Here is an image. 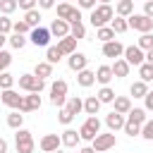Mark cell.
I'll list each match as a JSON object with an SVG mask.
<instances>
[{"label": "cell", "instance_id": "19", "mask_svg": "<svg viewBox=\"0 0 153 153\" xmlns=\"http://www.w3.org/2000/svg\"><path fill=\"white\" fill-rule=\"evenodd\" d=\"M112 76H115V74H112V67H110V65H100V67L96 69V81H100L103 86H108Z\"/></svg>", "mask_w": 153, "mask_h": 153}, {"label": "cell", "instance_id": "44", "mask_svg": "<svg viewBox=\"0 0 153 153\" xmlns=\"http://www.w3.org/2000/svg\"><path fill=\"white\" fill-rule=\"evenodd\" d=\"M141 136H143L146 141H153V120H148V122L141 127Z\"/></svg>", "mask_w": 153, "mask_h": 153}, {"label": "cell", "instance_id": "8", "mask_svg": "<svg viewBox=\"0 0 153 153\" xmlns=\"http://www.w3.org/2000/svg\"><path fill=\"white\" fill-rule=\"evenodd\" d=\"M124 60H127L129 65L141 67V65H143V60H146V55H143V50H141L139 45H127V48H124Z\"/></svg>", "mask_w": 153, "mask_h": 153}, {"label": "cell", "instance_id": "7", "mask_svg": "<svg viewBox=\"0 0 153 153\" xmlns=\"http://www.w3.org/2000/svg\"><path fill=\"white\" fill-rule=\"evenodd\" d=\"M115 143H117V139H115L112 131H110V134H98V136L91 141V146H93L96 153H105V151H110Z\"/></svg>", "mask_w": 153, "mask_h": 153}, {"label": "cell", "instance_id": "38", "mask_svg": "<svg viewBox=\"0 0 153 153\" xmlns=\"http://www.w3.org/2000/svg\"><path fill=\"white\" fill-rule=\"evenodd\" d=\"M17 7H19V2H17V0H0V12H2L5 17H7V14H12Z\"/></svg>", "mask_w": 153, "mask_h": 153}, {"label": "cell", "instance_id": "51", "mask_svg": "<svg viewBox=\"0 0 153 153\" xmlns=\"http://www.w3.org/2000/svg\"><path fill=\"white\" fill-rule=\"evenodd\" d=\"M143 14L153 19V0H148V2H143Z\"/></svg>", "mask_w": 153, "mask_h": 153}, {"label": "cell", "instance_id": "24", "mask_svg": "<svg viewBox=\"0 0 153 153\" xmlns=\"http://www.w3.org/2000/svg\"><path fill=\"white\" fill-rule=\"evenodd\" d=\"M65 110H69L72 115H79V112L84 110V100H81L79 96H69L67 103H65Z\"/></svg>", "mask_w": 153, "mask_h": 153}, {"label": "cell", "instance_id": "3", "mask_svg": "<svg viewBox=\"0 0 153 153\" xmlns=\"http://www.w3.org/2000/svg\"><path fill=\"white\" fill-rule=\"evenodd\" d=\"M50 103L57 108H62L67 103V81L65 79H57L50 84Z\"/></svg>", "mask_w": 153, "mask_h": 153}, {"label": "cell", "instance_id": "27", "mask_svg": "<svg viewBox=\"0 0 153 153\" xmlns=\"http://www.w3.org/2000/svg\"><path fill=\"white\" fill-rule=\"evenodd\" d=\"M96 38L100 43H110V41H115V31L110 26H100V29H96Z\"/></svg>", "mask_w": 153, "mask_h": 153}, {"label": "cell", "instance_id": "17", "mask_svg": "<svg viewBox=\"0 0 153 153\" xmlns=\"http://www.w3.org/2000/svg\"><path fill=\"white\" fill-rule=\"evenodd\" d=\"M127 122L143 127V124L148 122V117H146V110H143V108H131V110H129V115H127Z\"/></svg>", "mask_w": 153, "mask_h": 153}, {"label": "cell", "instance_id": "50", "mask_svg": "<svg viewBox=\"0 0 153 153\" xmlns=\"http://www.w3.org/2000/svg\"><path fill=\"white\" fill-rule=\"evenodd\" d=\"M81 10H96V0H76Z\"/></svg>", "mask_w": 153, "mask_h": 153}, {"label": "cell", "instance_id": "11", "mask_svg": "<svg viewBox=\"0 0 153 153\" xmlns=\"http://www.w3.org/2000/svg\"><path fill=\"white\" fill-rule=\"evenodd\" d=\"M50 29H43V26H36V29H31V33H29V38H31V43L33 45H48V41H50Z\"/></svg>", "mask_w": 153, "mask_h": 153}, {"label": "cell", "instance_id": "31", "mask_svg": "<svg viewBox=\"0 0 153 153\" xmlns=\"http://www.w3.org/2000/svg\"><path fill=\"white\" fill-rule=\"evenodd\" d=\"M69 36L72 38H86V26L81 24V22H74V24H69Z\"/></svg>", "mask_w": 153, "mask_h": 153}, {"label": "cell", "instance_id": "59", "mask_svg": "<svg viewBox=\"0 0 153 153\" xmlns=\"http://www.w3.org/2000/svg\"><path fill=\"white\" fill-rule=\"evenodd\" d=\"M55 153H65V151H55Z\"/></svg>", "mask_w": 153, "mask_h": 153}, {"label": "cell", "instance_id": "46", "mask_svg": "<svg viewBox=\"0 0 153 153\" xmlns=\"http://www.w3.org/2000/svg\"><path fill=\"white\" fill-rule=\"evenodd\" d=\"M10 62H12V55L7 50H0V72H5L10 67Z\"/></svg>", "mask_w": 153, "mask_h": 153}, {"label": "cell", "instance_id": "2", "mask_svg": "<svg viewBox=\"0 0 153 153\" xmlns=\"http://www.w3.org/2000/svg\"><path fill=\"white\" fill-rule=\"evenodd\" d=\"M19 88H24L26 93H41L45 88V79H38L36 74H22L19 76Z\"/></svg>", "mask_w": 153, "mask_h": 153}, {"label": "cell", "instance_id": "54", "mask_svg": "<svg viewBox=\"0 0 153 153\" xmlns=\"http://www.w3.org/2000/svg\"><path fill=\"white\" fill-rule=\"evenodd\" d=\"M0 153H7V141L0 136Z\"/></svg>", "mask_w": 153, "mask_h": 153}, {"label": "cell", "instance_id": "39", "mask_svg": "<svg viewBox=\"0 0 153 153\" xmlns=\"http://www.w3.org/2000/svg\"><path fill=\"white\" fill-rule=\"evenodd\" d=\"M12 31H14V33H22V36H26V33H31V26H29L24 19H19V22H14V24H12Z\"/></svg>", "mask_w": 153, "mask_h": 153}, {"label": "cell", "instance_id": "4", "mask_svg": "<svg viewBox=\"0 0 153 153\" xmlns=\"http://www.w3.org/2000/svg\"><path fill=\"white\" fill-rule=\"evenodd\" d=\"M14 146H17V153H33V136L29 129H17L14 134Z\"/></svg>", "mask_w": 153, "mask_h": 153}, {"label": "cell", "instance_id": "21", "mask_svg": "<svg viewBox=\"0 0 153 153\" xmlns=\"http://www.w3.org/2000/svg\"><path fill=\"white\" fill-rule=\"evenodd\" d=\"M115 12H117V17L129 19V17L134 14V2H131V0H120V2H117V7H115Z\"/></svg>", "mask_w": 153, "mask_h": 153}, {"label": "cell", "instance_id": "52", "mask_svg": "<svg viewBox=\"0 0 153 153\" xmlns=\"http://www.w3.org/2000/svg\"><path fill=\"white\" fill-rule=\"evenodd\" d=\"M143 100H146V108H143V110H151V112H153V91H148Z\"/></svg>", "mask_w": 153, "mask_h": 153}, {"label": "cell", "instance_id": "29", "mask_svg": "<svg viewBox=\"0 0 153 153\" xmlns=\"http://www.w3.org/2000/svg\"><path fill=\"white\" fill-rule=\"evenodd\" d=\"M33 74H36L38 79H45V76L53 74V65H50V62H38V65L33 67Z\"/></svg>", "mask_w": 153, "mask_h": 153}, {"label": "cell", "instance_id": "58", "mask_svg": "<svg viewBox=\"0 0 153 153\" xmlns=\"http://www.w3.org/2000/svg\"><path fill=\"white\" fill-rule=\"evenodd\" d=\"M100 5H110V0H100Z\"/></svg>", "mask_w": 153, "mask_h": 153}, {"label": "cell", "instance_id": "20", "mask_svg": "<svg viewBox=\"0 0 153 153\" xmlns=\"http://www.w3.org/2000/svg\"><path fill=\"white\" fill-rule=\"evenodd\" d=\"M79 141H81V136H79V131H76V129H65V131H62V146L74 148Z\"/></svg>", "mask_w": 153, "mask_h": 153}, {"label": "cell", "instance_id": "60", "mask_svg": "<svg viewBox=\"0 0 153 153\" xmlns=\"http://www.w3.org/2000/svg\"><path fill=\"white\" fill-rule=\"evenodd\" d=\"M62 2H69V0H62Z\"/></svg>", "mask_w": 153, "mask_h": 153}, {"label": "cell", "instance_id": "5", "mask_svg": "<svg viewBox=\"0 0 153 153\" xmlns=\"http://www.w3.org/2000/svg\"><path fill=\"white\" fill-rule=\"evenodd\" d=\"M57 19L74 24V22H81V12H79V7H72L69 2H60L57 5Z\"/></svg>", "mask_w": 153, "mask_h": 153}, {"label": "cell", "instance_id": "48", "mask_svg": "<svg viewBox=\"0 0 153 153\" xmlns=\"http://www.w3.org/2000/svg\"><path fill=\"white\" fill-rule=\"evenodd\" d=\"M57 120H60V124H69V122L74 120V115H72L69 110H65V108H62V110H60V115H57Z\"/></svg>", "mask_w": 153, "mask_h": 153}, {"label": "cell", "instance_id": "43", "mask_svg": "<svg viewBox=\"0 0 153 153\" xmlns=\"http://www.w3.org/2000/svg\"><path fill=\"white\" fill-rule=\"evenodd\" d=\"M124 134H127V136H131V139H134V136H141V127H139V124L127 122V124H124Z\"/></svg>", "mask_w": 153, "mask_h": 153}, {"label": "cell", "instance_id": "37", "mask_svg": "<svg viewBox=\"0 0 153 153\" xmlns=\"http://www.w3.org/2000/svg\"><path fill=\"white\" fill-rule=\"evenodd\" d=\"M14 86V76L10 72H0V91H7Z\"/></svg>", "mask_w": 153, "mask_h": 153}, {"label": "cell", "instance_id": "32", "mask_svg": "<svg viewBox=\"0 0 153 153\" xmlns=\"http://www.w3.org/2000/svg\"><path fill=\"white\" fill-rule=\"evenodd\" d=\"M96 96H98V100H100V103H115V98H117V96H115V91H112L110 86H103Z\"/></svg>", "mask_w": 153, "mask_h": 153}, {"label": "cell", "instance_id": "57", "mask_svg": "<svg viewBox=\"0 0 153 153\" xmlns=\"http://www.w3.org/2000/svg\"><path fill=\"white\" fill-rule=\"evenodd\" d=\"M5 41H7V36H5V33H0V50H2V45H5Z\"/></svg>", "mask_w": 153, "mask_h": 153}, {"label": "cell", "instance_id": "30", "mask_svg": "<svg viewBox=\"0 0 153 153\" xmlns=\"http://www.w3.org/2000/svg\"><path fill=\"white\" fill-rule=\"evenodd\" d=\"M110 29H112L115 33H124V31L129 29V22H127L124 17H115V19L110 22Z\"/></svg>", "mask_w": 153, "mask_h": 153}, {"label": "cell", "instance_id": "23", "mask_svg": "<svg viewBox=\"0 0 153 153\" xmlns=\"http://www.w3.org/2000/svg\"><path fill=\"white\" fill-rule=\"evenodd\" d=\"M76 81H79V86L88 88V86H93V81H96V72H91V69H81V72L76 74Z\"/></svg>", "mask_w": 153, "mask_h": 153}, {"label": "cell", "instance_id": "34", "mask_svg": "<svg viewBox=\"0 0 153 153\" xmlns=\"http://www.w3.org/2000/svg\"><path fill=\"white\" fill-rule=\"evenodd\" d=\"M24 22H26L31 29H36V26L41 24V12H38V10H31V12H26V14H24Z\"/></svg>", "mask_w": 153, "mask_h": 153}, {"label": "cell", "instance_id": "49", "mask_svg": "<svg viewBox=\"0 0 153 153\" xmlns=\"http://www.w3.org/2000/svg\"><path fill=\"white\" fill-rule=\"evenodd\" d=\"M19 2V7L24 10V12H31V10H36V2L38 0H17Z\"/></svg>", "mask_w": 153, "mask_h": 153}, {"label": "cell", "instance_id": "53", "mask_svg": "<svg viewBox=\"0 0 153 153\" xmlns=\"http://www.w3.org/2000/svg\"><path fill=\"white\" fill-rule=\"evenodd\" d=\"M38 7L41 10H50V7H55V0H38Z\"/></svg>", "mask_w": 153, "mask_h": 153}, {"label": "cell", "instance_id": "61", "mask_svg": "<svg viewBox=\"0 0 153 153\" xmlns=\"http://www.w3.org/2000/svg\"><path fill=\"white\" fill-rule=\"evenodd\" d=\"M146 2H148V0H146Z\"/></svg>", "mask_w": 153, "mask_h": 153}, {"label": "cell", "instance_id": "1", "mask_svg": "<svg viewBox=\"0 0 153 153\" xmlns=\"http://www.w3.org/2000/svg\"><path fill=\"white\" fill-rule=\"evenodd\" d=\"M88 19H91L93 29H100V26H108V22L115 19V12H112L110 5H98L96 10H91V17Z\"/></svg>", "mask_w": 153, "mask_h": 153}, {"label": "cell", "instance_id": "28", "mask_svg": "<svg viewBox=\"0 0 153 153\" xmlns=\"http://www.w3.org/2000/svg\"><path fill=\"white\" fill-rule=\"evenodd\" d=\"M129 93H131L134 98H146V93H148L146 81H134V84L129 86Z\"/></svg>", "mask_w": 153, "mask_h": 153}, {"label": "cell", "instance_id": "40", "mask_svg": "<svg viewBox=\"0 0 153 153\" xmlns=\"http://www.w3.org/2000/svg\"><path fill=\"white\" fill-rule=\"evenodd\" d=\"M7 41H10V45H12V48H17V50H22V48L26 45V38H24L22 33H12Z\"/></svg>", "mask_w": 153, "mask_h": 153}, {"label": "cell", "instance_id": "15", "mask_svg": "<svg viewBox=\"0 0 153 153\" xmlns=\"http://www.w3.org/2000/svg\"><path fill=\"white\" fill-rule=\"evenodd\" d=\"M38 108H41V96L38 93H29V96H24V103H22L19 112H33Z\"/></svg>", "mask_w": 153, "mask_h": 153}, {"label": "cell", "instance_id": "14", "mask_svg": "<svg viewBox=\"0 0 153 153\" xmlns=\"http://www.w3.org/2000/svg\"><path fill=\"white\" fill-rule=\"evenodd\" d=\"M105 124H108V129L115 134L117 129H124V124H127V120H124V115H120V112H110L108 117H105Z\"/></svg>", "mask_w": 153, "mask_h": 153}, {"label": "cell", "instance_id": "35", "mask_svg": "<svg viewBox=\"0 0 153 153\" xmlns=\"http://www.w3.org/2000/svg\"><path fill=\"white\" fill-rule=\"evenodd\" d=\"M60 60H62V53H60V48H57V45H50V48H48V53H45V62L55 65V62H60Z\"/></svg>", "mask_w": 153, "mask_h": 153}, {"label": "cell", "instance_id": "41", "mask_svg": "<svg viewBox=\"0 0 153 153\" xmlns=\"http://www.w3.org/2000/svg\"><path fill=\"white\" fill-rule=\"evenodd\" d=\"M141 50H151L153 48V33H141V38H139V43H136Z\"/></svg>", "mask_w": 153, "mask_h": 153}, {"label": "cell", "instance_id": "55", "mask_svg": "<svg viewBox=\"0 0 153 153\" xmlns=\"http://www.w3.org/2000/svg\"><path fill=\"white\" fill-rule=\"evenodd\" d=\"M79 153H96V151H93V146H84Z\"/></svg>", "mask_w": 153, "mask_h": 153}, {"label": "cell", "instance_id": "9", "mask_svg": "<svg viewBox=\"0 0 153 153\" xmlns=\"http://www.w3.org/2000/svg\"><path fill=\"white\" fill-rule=\"evenodd\" d=\"M0 100H2L7 108H14V110H19V108H22V103H24V96H19L17 91L7 88V91H0Z\"/></svg>", "mask_w": 153, "mask_h": 153}, {"label": "cell", "instance_id": "36", "mask_svg": "<svg viewBox=\"0 0 153 153\" xmlns=\"http://www.w3.org/2000/svg\"><path fill=\"white\" fill-rule=\"evenodd\" d=\"M7 124H10L12 129H22V124H24V115H19V112H10V115H7Z\"/></svg>", "mask_w": 153, "mask_h": 153}, {"label": "cell", "instance_id": "22", "mask_svg": "<svg viewBox=\"0 0 153 153\" xmlns=\"http://www.w3.org/2000/svg\"><path fill=\"white\" fill-rule=\"evenodd\" d=\"M129 62L124 60V57H120V60H115V65H112V74L117 76V79H122V76H127L129 74Z\"/></svg>", "mask_w": 153, "mask_h": 153}, {"label": "cell", "instance_id": "6", "mask_svg": "<svg viewBox=\"0 0 153 153\" xmlns=\"http://www.w3.org/2000/svg\"><path fill=\"white\" fill-rule=\"evenodd\" d=\"M127 22H129V29L141 31V33H151V29H153V19L146 14H131Z\"/></svg>", "mask_w": 153, "mask_h": 153}, {"label": "cell", "instance_id": "33", "mask_svg": "<svg viewBox=\"0 0 153 153\" xmlns=\"http://www.w3.org/2000/svg\"><path fill=\"white\" fill-rule=\"evenodd\" d=\"M139 76H141V81H153V65L151 62H143L141 67H139Z\"/></svg>", "mask_w": 153, "mask_h": 153}, {"label": "cell", "instance_id": "56", "mask_svg": "<svg viewBox=\"0 0 153 153\" xmlns=\"http://www.w3.org/2000/svg\"><path fill=\"white\" fill-rule=\"evenodd\" d=\"M146 62H151V65H153V48L146 53Z\"/></svg>", "mask_w": 153, "mask_h": 153}, {"label": "cell", "instance_id": "25", "mask_svg": "<svg viewBox=\"0 0 153 153\" xmlns=\"http://www.w3.org/2000/svg\"><path fill=\"white\" fill-rule=\"evenodd\" d=\"M100 100H98V96H88L86 100H84V112L86 115H98V110H100Z\"/></svg>", "mask_w": 153, "mask_h": 153}, {"label": "cell", "instance_id": "10", "mask_svg": "<svg viewBox=\"0 0 153 153\" xmlns=\"http://www.w3.org/2000/svg\"><path fill=\"white\" fill-rule=\"evenodd\" d=\"M60 146H62V136H57V134H45L41 139V151H45V153H55V151H60Z\"/></svg>", "mask_w": 153, "mask_h": 153}, {"label": "cell", "instance_id": "45", "mask_svg": "<svg viewBox=\"0 0 153 153\" xmlns=\"http://www.w3.org/2000/svg\"><path fill=\"white\" fill-rule=\"evenodd\" d=\"M12 24H14V22H12V19H7V17L2 14V17H0V33H5V36H7V33L12 31Z\"/></svg>", "mask_w": 153, "mask_h": 153}, {"label": "cell", "instance_id": "18", "mask_svg": "<svg viewBox=\"0 0 153 153\" xmlns=\"http://www.w3.org/2000/svg\"><path fill=\"white\" fill-rule=\"evenodd\" d=\"M57 48H60V53H62V55H72V53H76V38L65 36V38H60V41H57Z\"/></svg>", "mask_w": 153, "mask_h": 153}, {"label": "cell", "instance_id": "12", "mask_svg": "<svg viewBox=\"0 0 153 153\" xmlns=\"http://www.w3.org/2000/svg\"><path fill=\"white\" fill-rule=\"evenodd\" d=\"M67 65H69V69L72 72H81V69H86V65H88V57L84 55V53H72L69 55V60H67Z\"/></svg>", "mask_w": 153, "mask_h": 153}, {"label": "cell", "instance_id": "26", "mask_svg": "<svg viewBox=\"0 0 153 153\" xmlns=\"http://www.w3.org/2000/svg\"><path fill=\"white\" fill-rule=\"evenodd\" d=\"M129 110H131V100H129L127 96H117V98H115V112L129 115Z\"/></svg>", "mask_w": 153, "mask_h": 153}, {"label": "cell", "instance_id": "13", "mask_svg": "<svg viewBox=\"0 0 153 153\" xmlns=\"http://www.w3.org/2000/svg\"><path fill=\"white\" fill-rule=\"evenodd\" d=\"M103 55H105V57H115V60H120V55H124V45H122L120 41L103 43Z\"/></svg>", "mask_w": 153, "mask_h": 153}, {"label": "cell", "instance_id": "16", "mask_svg": "<svg viewBox=\"0 0 153 153\" xmlns=\"http://www.w3.org/2000/svg\"><path fill=\"white\" fill-rule=\"evenodd\" d=\"M50 33L57 36V38L69 36V22H65V19H53V24H50Z\"/></svg>", "mask_w": 153, "mask_h": 153}, {"label": "cell", "instance_id": "47", "mask_svg": "<svg viewBox=\"0 0 153 153\" xmlns=\"http://www.w3.org/2000/svg\"><path fill=\"white\" fill-rule=\"evenodd\" d=\"M84 124H86V127H91V129H93V131H96V134H98V131H100V120H98V117H96V115H88V120H86V122H84Z\"/></svg>", "mask_w": 153, "mask_h": 153}, {"label": "cell", "instance_id": "42", "mask_svg": "<svg viewBox=\"0 0 153 153\" xmlns=\"http://www.w3.org/2000/svg\"><path fill=\"white\" fill-rule=\"evenodd\" d=\"M79 136H81L84 141H93V139H96L98 134H96V131H93L91 127H86V124H81V129H79Z\"/></svg>", "mask_w": 153, "mask_h": 153}]
</instances>
